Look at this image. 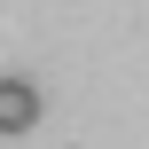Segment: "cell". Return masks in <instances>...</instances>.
<instances>
[{"mask_svg": "<svg viewBox=\"0 0 149 149\" xmlns=\"http://www.w3.org/2000/svg\"><path fill=\"white\" fill-rule=\"evenodd\" d=\"M39 126V86L31 79H0V134H31Z\"/></svg>", "mask_w": 149, "mask_h": 149, "instance_id": "1", "label": "cell"}]
</instances>
